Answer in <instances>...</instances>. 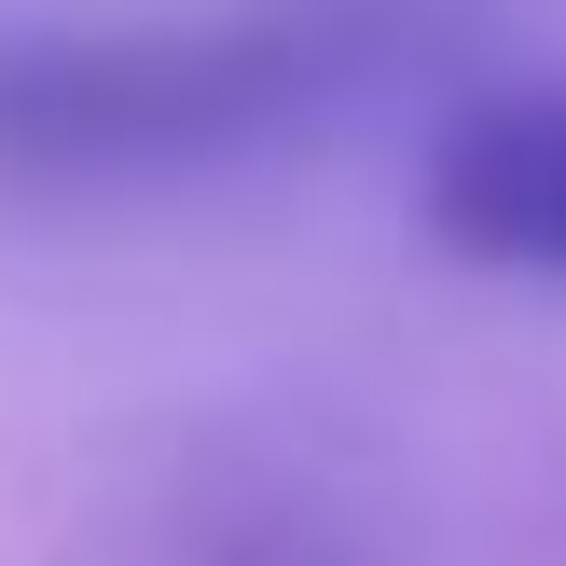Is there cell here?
<instances>
[{
	"mask_svg": "<svg viewBox=\"0 0 566 566\" xmlns=\"http://www.w3.org/2000/svg\"><path fill=\"white\" fill-rule=\"evenodd\" d=\"M429 235L470 249L497 276H566V70L539 83H484L429 125Z\"/></svg>",
	"mask_w": 566,
	"mask_h": 566,
	"instance_id": "2",
	"label": "cell"
},
{
	"mask_svg": "<svg viewBox=\"0 0 566 566\" xmlns=\"http://www.w3.org/2000/svg\"><path fill=\"white\" fill-rule=\"evenodd\" d=\"M401 55L387 0L42 14L0 0V193H166L263 166Z\"/></svg>",
	"mask_w": 566,
	"mask_h": 566,
	"instance_id": "1",
	"label": "cell"
}]
</instances>
